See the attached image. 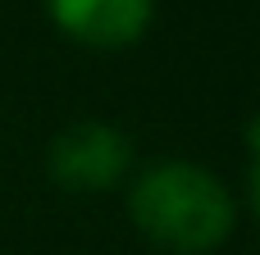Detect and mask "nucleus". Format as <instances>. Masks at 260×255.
Segmentation results:
<instances>
[{
	"instance_id": "nucleus-1",
	"label": "nucleus",
	"mask_w": 260,
	"mask_h": 255,
	"mask_svg": "<svg viewBox=\"0 0 260 255\" xmlns=\"http://www.w3.org/2000/svg\"><path fill=\"white\" fill-rule=\"evenodd\" d=\"M137 233L169 255H210L233 233V196L201 164H160L133 183L128 196Z\"/></svg>"
},
{
	"instance_id": "nucleus-2",
	"label": "nucleus",
	"mask_w": 260,
	"mask_h": 255,
	"mask_svg": "<svg viewBox=\"0 0 260 255\" xmlns=\"http://www.w3.org/2000/svg\"><path fill=\"white\" fill-rule=\"evenodd\" d=\"M46 164L64 192H110L128 173L133 146L110 123H73L50 141Z\"/></svg>"
},
{
	"instance_id": "nucleus-3",
	"label": "nucleus",
	"mask_w": 260,
	"mask_h": 255,
	"mask_svg": "<svg viewBox=\"0 0 260 255\" xmlns=\"http://www.w3.org/2000/svg\"><path fill=\"white\" fill-rule=\"evenodd\" d=\"M55 23L87 46H128L151 23V0H46Z\"/></svg>"
}]
</instances>
